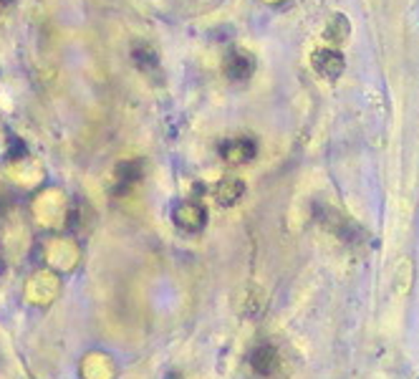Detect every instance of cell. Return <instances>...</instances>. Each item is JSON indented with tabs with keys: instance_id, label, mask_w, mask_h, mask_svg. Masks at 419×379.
<instances>
[{
	"instance_id": "cell-5",
	"label": "cell",
	"mask_w": 419,
	"mask_h": 379,
	"mask_svg": "<svg viewBox=\"0 0 419 379\" xmlns=\"http://www.w3.org/2000/svg\"><path fill=\"white\" fill-rule=\"evenodd\" d=\"M240 195H242V182H238V180H227V182H223V185H220L218 200L223 202V205H233Z\"/></svg>"
},
{
	"instance_id": "cell-2",
	"label": "cell",
	"mask_w": 419,
	"mask_h": 379,
	"mask_svg": "<svg viewBox=\"0 0 419 379\" xmlns=\"http://www.w3.org/2000/svg\"><path fill=\"white\" fill-rule=\"evenodd\" d=\"M316 69L324 74V76H339L343 69V58L341 54H336V51H321V54H316Z\"/></svg>"
},
{
	"instance_id": "cell-3",
	"label": "cell",
	"mask_w": 419,
	"mask_h": 379,
	"mask_svg": "<svg viewBox=\"0 0 419 379\" xmlns=\"http://www.w3.org/2000/svg\"><path fill=\"white\" fill-rule=\"evenodd\" d=\"M223 155H225V160H230V162H245V160H250V157L256 155V144L250 140L227 142L225 147H223Z\"/></svg>"
},
{
	"instance_id": "cell-1",
	"label": "cell",
	"mask_w": 419,
	"mask_h": 379,
	"mask_svg": "<svg viewBox=\"0 0 419 379\" xmlns=\"http://www.w3.org/2000/svg\"><path fill=\"white\" fill-rule=\"evenodd\" d=\"M250 367H253L256 374H260V377H271L273 371L280 367L278 351H275L271 344H260V347H256L253 349V354H250Z\"/></svg>"
},
{
	"instance_id": "cell-4",
	"label": "cell",
	"mask_w": 419,
	"mask_h": 379,
	"mask_svg": "<svg viewBox=\"0 0 419 379\" xmlns=\"http://www.w3.org/2000/svg\"><path fill=\"white\" fill-rule=\"evenodd\" d=\"M250 71H253V63H250L248 56H242V54L233 56L230 63H227V76L230 78H248Z\"/></svg>"
}]
</instances>
